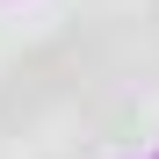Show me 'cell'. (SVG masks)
Segmentation results:
<instances>
[{"mask_svg": "<svg viewBox=\"0 0 159 159\" xmlns=\"http://www.w3.org/2000/svg\"><path fill=\"white\" fill-rule=\"evenodd\" d=\"M130 130H145V109L130 94H109V101H94V138L101 145H123Z\"/></svg>", "mask_w": 159, "mask_h": 159, "instance_id": "cell-1", "label": "cell"}, {"mask_svg": "<svg viewBox=\"0 0 159 159\" xmlns=\"http://www.w3.org/2000/svg\"><path fill=\"white\" fill-rule=\"evenodd\" d=\"M138 29H145V43L159 51V0H145V22H138Z\"/></svg>", "mask_w": 159, "mask_h": 159, "instance_id": "cell-2", "label": "cell"}, {"mask_svg": "<svg viewBox=\"0 0 159 159\" xmlns=\"http://www.w3.org/2000/svg\"><path fill=\"white\" fill-rule=\"evenodd\" d=\"M58 159H72V152H58Z\"/></svg>", "mask_w": 159, "mask_h": 159, "instance_id": "cell-3", "label": "cell"}]
</instances>
